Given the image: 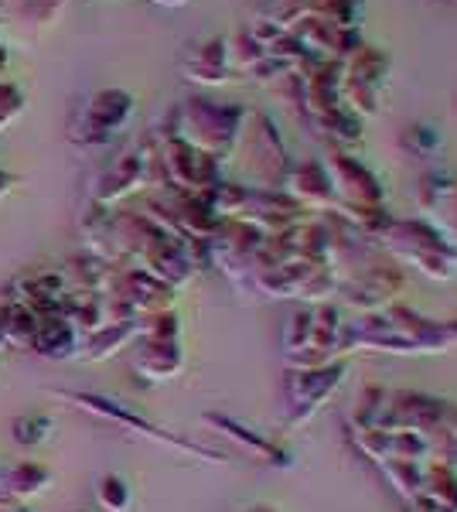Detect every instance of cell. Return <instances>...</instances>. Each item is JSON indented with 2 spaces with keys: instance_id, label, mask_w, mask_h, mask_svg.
<instances>
[{
  "instance_id": "10",
  "label": "cell",
  "mask_w": 457,
  "mask_h": 512,
  "mask_svg": "<svg viewBox=\"0 0 457 512\" xmlns=\"http://www.w3.org/2000/svg\"><path fill=\"white\" fill-rule=\"evenodd\" d=\"M96 499H99V506L110 509V512H127V506H130V492H127V485H123L120 478H113V475H106L103 482H99Z\"/></svg>"
},
{
  "instance_id": "3",
  "label": "cell",
  "mask_w": 457,
  "mask_h": 512,
  "mask_svg": "<svg viewBox=\"0 0 457 512\" xmlns=\"http://www.w3.org/2000/svg\"><path fill=\"white\" fill-rule=\"evenodd\" d=\"M144 168H147V147L120 154V158L96 178V185H93L96 209H110V205H116L120 198L137 192V188L144 185Z\"/></svg>"
},
{
  "instance_id": "13",
  "label": "cell",
  "mask_w": 457,
  "mask_h": 512,
  "mask_svg": "<svg viewBox=\"0 0 457 512\" xmlns=\"http://www.w3.org/2000/svg\"><path fill=\"white\" fill-rule=\"evenodd\" d=\"M0 512H28L24 506H11V509H0Z\"/></svg>"
},
{
  "instance_id": "8",
  "label": "cell",
  "mask_w": 457,
  "mask_h": 512,
  "mask_svg": "<svg viewBox=\"0 0 457 512\" xmlns=\"http://www.w3.org/2000/svg\"><path fill=\"white\" fill-rule=\"evenodd\" d=\"M24 110H28V96L21 93V86L0 79V134H4L14 120H21Z\"/></svg>"
},
{
  "instance_id": "6",
  "label": "cell",
  "mask_w": 457,
  "mask_h": 512,
  "mask_svg": "<svg viewBox=\"0 0 457 512\" xmlns=\"http://www.w3.org/2000/svg\"><path fill=\"white\" fill-rule=\"evenodd\" d=\"M35 335H38V318L21 304H0V342L11 349L35 352Z\"/></svg>"
},
{
  "instance_id": "4",
  "label": "cell",
  "mask_w": 457,
  "mask_h": 512,
  "mask_svg": "<svg viewBox=\"0 0 457 512\" xmlns=\"http://www.w3.org/2000/svg\"><path fill=\"white\" fill-rule=\"evenodd\" d=\"M48 485H52V472L48 468L35 465V461L14 465L11 472H0V509L24 506L31 495L45 492Z\"/></svg>"
},
{
  "instance_id": "7",
  "label": "cell",
  "mask_w": 457,
  "mask_h": 512,
  "mask_svg": "<svg viewBox=\"0 0 457 512\" xmlns=\"http://www.w3.org/2000/svg\"><path fill=\"white\" fill-rule=\"evenodd\" d=\"M185 69L188 79H202V82L226 79V48H222V41H209V45L195 48Z\"/></svg>"
},
{
  "instance_id": "11",
  "label": "cell",
  "mask_w": 457,
  "mask_h": 512,
  "mask_svg": "<svg viewBox=\"0 0 457 512\" xmlns=\"http://www.w3.org/2000/svg\"><path fill=\"white\" fill-rule=\"evenodd\" d=\"M11 7H14V0H0V24L11 21Z\"/></svg>"
},
{
  "instance_id": "5",
  "label": "cell",
  "mask_w": 457,
  "mask_h": 512,
  "mask_svg": "<svg viewBox=\"0 0 457 512\" xmlns=\"http://www.w3.org/2000/svg\"><path fill=\"white\" fill-rule=\"evenodd\" d=\"M82 338L65 318H38L35 352L45 359H76Z\"/></svg>"
},
{
  "instance_id": "2",
  "label": "cell",
  "mask_w": 457,
  "mask_h": 512,
  "mask_svg": "<svg viewBox=\"0 0 457 512\" xmlns=\"http://www.w3.org/2000/svg\"><path fill=\"white\" fill-rule=\"evenodd\" d=\"M178 127L174 137H181L188 147L202 151L205 158L219 161V154L229 147L232 130H236L239 110H226V106H215L209 99H191L185 110L178 113Z\"/></svg>"
},
{
  "instance_id": "12",
  "label": "cell",
  "mask_w": 457,
  "mask_h": 512,
  "mask_svg": "<svg viewBox=\"0 0 457 512\" xmlns=\"http://www.w3.org/2000/svg\"><path fill=\"white\" fill-rule=\"evenodd\" d=\"M154 4H168V7H174V4H185V0H154Z\"/></svg>"
},
{
  "instance_id": "1",
  "label": "cell",
  "mask_w": 457,
  "mask_h": 512,
  "mask_svg": "<svg viewBox=\"0 0 457 512\" xmlns=\"http://www.w3.org/2000/svg\"><path fill=\"white\" fill-rule=\"evenodd\" d=\"M134 120V96L123 89H99L82 99L76 117L69 123V140L79 151H103Z\"/></svg>"
},
{
  "instance_id": "9",
  "label": "cell",
  "mask_w": 457,
  "mask_h": 512,
  "mask_svg": "<svg viewBox=\"0 0 457 512\" xmlns=\"http://www.w3.org/2000/svg\"><path fill=\"white\" fill-rule=\"evenodd\" d=\"M11 427H14V441L28 444V448L48 441V434H52V420H48V417H18Z\"/></svg>"
}]
</instances>
